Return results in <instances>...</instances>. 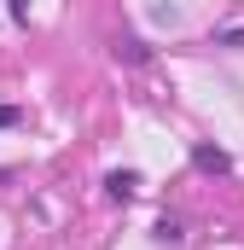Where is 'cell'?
<instances>
[{
    "mask_svg": "<svg viewBox=\"0 0 244 250\" xmlns=\"http://www.w3.org/2000/svg\"><path fill=\"white\" fill-rule=\"evenodd\" d=\"M151 239H157V245H181V221H175V215H163V221L151 227Z\"/></svg>",
    "mask_w": 244,
    "mask_h": 250,
    "instance_id": "5",
    "label": "cell"
},
{
    "mask_svg": "<svg viewBox=\"0 0 244 250\" xmlns=\"http://www.w3.org/2000/svg\"><path fill=\"white\" fill-rule=\"evenodd\" d=\"M209 47H227V53H244V29H209Z\"/></svg>",
    "mask_w": 244,
    "mask_h": 250,
    "instance_id": "4",
    "label": "cell"
},
{
    "mask_svg": "<svg viewBox=\"0 0 244 250\" xmlns=\"http://www.w3.org/2000/svg\"><path fill=\"white\" fill-rule=\"evenodd\" d=\"M6 12H12V23H29V0H6Z\"/></svg>",
    "mask_w": 244,
    "mask_h": 250,
    "instance_id": "6",
    "label": "cell"
},
{
    "mask_svg": "<svg viewBox=\"0 0 244 250\" xmlns=\"http://www.w3.org/2000/svg\"><path fill=\"white\" fill-rule=\"evenodd\" d=\"M140 169H111L105 175V198H117V204H128V198H140Z\"/></svg>",
    "mask_w": 244,
    "mask_h": 250,
    "instance_id": "2",
    "label": "cell"
},
{
    "mask_svg": "<svg viewBox=\"0 0 244 250\" xmlns=\"http://www.w3.org/2000/svg\"><path fill=\"white\" fill-rule=\"evenodd\" d=\"M192 169H198V175H227V169H233V157H227L221 146L198 140V146H192Z\"/></svg>",
    "mask_w": 244,
    "mask_h": 250,
    "instance_id": "1",
    "label": "cell"
},
{
    "mask_svg": "<svg viewBox=\"0 0 244 250\" xmlns=\"http://www.w3.org/2000/svg\"><path fill=\"white\" fill-rule=\"evenodd\" d=\"M111 53H117L122 64H151V47H145L140 35H128V29H122L117 41H111Z\"/></svg>",
    "mask_w": 244,
    "mask_h": 250,
    "instance_id": "3",
    "label": "cell"
},
{
    "mask_svg": "<svg viewBox=\"0 0 244 250\" xmlns=\"http://www.w3.org/2000/svg\"><path fill=\"white\" fill-rule=\"evenodd\" d=\"M12 123H23V111L18 105H0V128H12Z\"/></svg>",
    "mask_w": 244,
    "mask_h": 250,
    "instance_id": "7",
    "label": "cell"
}]
</instances>
